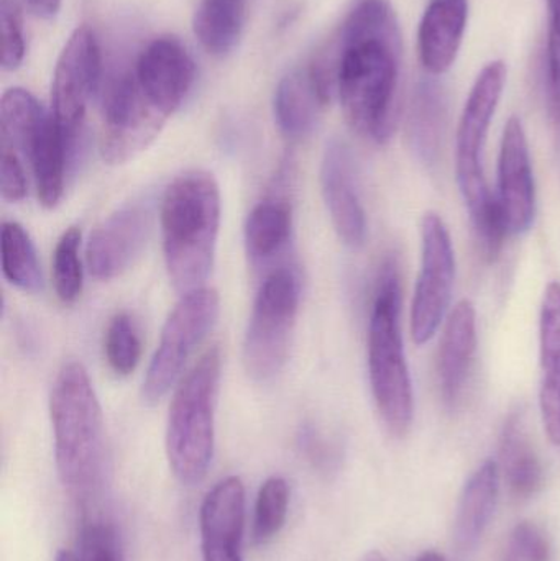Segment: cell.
<instances>
[{
    "label": "cell",
    "mask_w": 560,
    "mask_h": 561,
    "mask_svg": "<svg viewBox=\"0 0 560 561\" xmlns=\"http://www.w3.org/2000/svg\"><path fill=\"white\" fill-rule=\"evenodd\" d=\"M339 53L338 98L348 125L384 145L397 127L401 36L388 0H357L329 38Z\"/></svg>",
    "instance_id": "cell-1"
},
{
    "label": "cell",
    "mask_w": 560,
    "mask_h": 561,
    "mask_svg": "<svg viewBox=\"0 0 560 561\" xmlns=\"http://www.w3.org/2000/svg\"><path fill=\"white\" fill-rule=\"evenodd\" d=\"M55 460L62 486L82 504L104 486L107 440L101 404L84 366L68 362L49 396Z\"/></svg>",
    "instance_id": "cell-2"
},
{
    "label": "cell",
    "mask_w": 560,
    "mask_h": 561,
    "mask_svg": "<svg viewBox=\"0 0 560 561\" xmlns=\"http://www.w3.org/2000/svg\"><path fill=\"white\" fill-rule=\"evenodd\" d=\"M220 193L213 174L190 171L173 181L161 203L164 262L180 293L201 289L216 255Z\"/></svg>",
    "instance_id": "cell-3"
},
{
    "label": "cell",
    "mask_w": 560,
    "mask_h": 561,
    "mask_svg": "<svg viewBox=\"0 0 560 561\" xmlns=\"http://www.w3.org/2000/svg\"><path fill=\"white\" fill-rule=\"evenodd\" d=\"M398 263L381 266L368 322V371L372 392L385 427L404 437L413 424V388L400 332Z\"/></svg>",
    "instance_id": "cell-4"
},
{
    "label": "cell",
    "mask_w": 560,
    "mask_h": 561,
    "mask_svg": "<svg viewBox=\"0 0 560 561\" xmlns=\"http://www.w3.org/2000/svg\"><path fill=\"white\" fill-rule=\"evenodd\" d=\"M222 356L207 350L178 386L167 425L171 471L186 486L201 483L209 470L216 445V405Z\"/></svg>",
    "instance_id": "cell-5"
},
{
    "label": "cell",
    "mask_w": 560,
    "mask_h": 561,
    "mask_svg": "<svg viewBox=\"0 0 560 561\" xmlns=\"http://www.w3.org/2000/svg\"><path fill=\"white\" fill-rule=\"evenodd\" d=\"M298 304L299 283L292 270H276L263 280L243 343V365L255 381H273L285 368Z\"/></svg>",
    "instance_id": "cell-6"
},
{
    "label": "cell",
    "mask_w": 560,
    "mask_h": 561,
    "mask_svg": "<svg viewBox=\"0 0 560 561\" xmlns=\"http://www.w3.org/2000/svg\"><path fill=\"white\" fill-rule=\"evenodd\" d=\"M506 66L492 61L482 69L460 117L456 138V174L470 219L485 214L495 204L483 173L482 153L493 115L502 99Z\"/></svg>",
    "instance_id": "cell-7"
},
{
    "label": "cell",
    "mask_w": 560,
    "mask_h": 561,
    "mask_svg": "<svg viewBox=\"0 0 560 561\" xmlns=\"http://www.w3.org/2000/svg\"><path fill=\"white\" fill-rule=\"evenodd\" d=\"M219 316V296L216 290L201 287L183 294L164 323L157 352L145 376L141 396L155 404L171 388L186 368L194 350L206 339Z\"/></svg>",
    "instance_id": "cell-8"
},
{
    "label": "cell",
    "mask_w": 560,
    "mask_h": 561,
    "mask_svg": "<svg viewBox=\"0 0 560 561\" xmlns=\"http://www.w3.org/2000/svg\"><path fill=\"white\" fill-rule=\"evenodd\" d=\"M170 117L145 94L132 69L122 72L102 95V158L108 164L132 160L158 137Z\"/></svg>",
    "instance_id": "cell-9"
},
{
    "label": "cell",
    "mask_w": 560,
    "mask_h": 561,
    "mask_svg": "<svg viewBox=\"0 0 560 561\" xmlns=\"http://www.w3.org/2000/svg\"><path fill=\"white\" fill-rule=\"evenodd\" d=\"M456 256L446 224L436 213L421 220V270L411 304V336L416 345L433 339L449 309Z\"/></svg>",
    "instance_id": "cell-10"
},
{
    "label": "cell",
    "mask_w": 560,
    "mask_h": 561,
    "mask_svg": "<svg viewBox=\"0 0 560 561\" xmlns=\"http://www.w3.org/2000/svg\"><path fill=\"white\" fill-rule=\"evenodd\" d=\"M102 61L98 38L89 26L69 36L56 61L52 84V115L72 151L89 102L101 85Z\"/></svg>",
    "instance_id": "cell-11"
},
{
    "label": "cell",
    "mask_w": 560,
    "mask_h": 561,
    "mask_svg": "<svg viewBox=\"0 0 560 561\" xmlns=\"http://www.w3.org/2000/svg\"><path fill=\"white\" fill-rule=\"evenodd\" d=\"M150 232V207L145 204L122 207L89 237L85 249L89 273L101 280L117 278L144 252Z\"/></svg>",
    "instance_id": "cell-12"
},
{
    "label": "cell",
    "mask_w": 560,
    "mask_h": 561,
    "mask_svg": "<svg viewBox=\"0 0 560 561\" xmlns=\"http://www.w3.org/2000/svg\"><path fill=\"white\" fill-rule=\"evenodd\" d=\"M499 201L510 233L528 232L536 214V187L528 138L518 117H512L503 131L499 160Z\"/></svg>",
    "instance_id": "cell-13"
},
{
    "label": "cell",
    "mask_w": 560,
    "mask_h": 561,
    "mask_svg": "<svg viewBox=\"0 0 560 561\" xmlns=\"http://www.w3.org/2000/svg\"><path fill=\"white\" fill-rule=\"evenodd\" d=\"M132 71L148 98L170 115L183 104L196 78L193 58L176 36L148 43Z\"/></svg>",
    "instance_id": "cell-14"
},
{
    "label": "cell",
    "mask_w": 560,
    "mask_h": 561,
    "mask_svg": "<svg viewBox=\"0 0 560 561\" xmlns=\"http://www.w3.org/2000/svg\"><path fill=\"white\" fill-rule=\"evenodd\" d=\"M245 486L237 477L219 481L204 497L199 513L203 561H243Z\"/></svg>",
    "instance_id": "cell-15"
},
{
    "label": "cell",
    "mask_w": 560,
    "mask_h": 561,
    "mask_svg": "<svg viewBox=\"0 0 560 561\" xmlns=\"http://www.w3.org/2000/svg\"><path fill=\"white\" fill-rule=\"evenodd\" d=\"M321 186L332 224L345 245L357 249L367 237V217L358 197L354 160L345 141L332 140L325 148L321 167Z\"/></svg>",
    "instance_id": "cell-16"
},
{
    "label": "cell",
    "mask_w": 560,
    "mask_h": 561,
    "mask_svg": "<svg viewBox=\"0 0 560 561\" xmlns=\"http://www.w3.org/2000/svg\"><path fill=\"white\" fill-rule=\"evenodd\" d=\"M477 353V312L470 300L454 306L444 327L437 356L441 396L449 408L462 398Z\"/></svg>",
    "instance_id": "cell-17"
},
{
    "label": "cell",
    "mask_w": 560,
    "mask_h": 561,
    "mask_svg": "<svg viewBox=\"0 0 560 561\" xmlns=\"http://www.w3.org/2000/svg\"><path fill=\"white\" fill-rule=\"evenodd\" d=\"M499 467L510 491L519 500L535 496L545 484V467L529 434L523 405L512 409L503 424Z\"/></svg>",
    "instance_id": "cell-18"
},
{
    "label": "cell",
    "mask_w": 560,
    "mask_h": 561,
    "mask_svg": "<svg viewBox=\"0 0 560 561\" xmlns=\"http://www.w3.org/2000/svg\"><path fill=\"white\" fill-rule=\"evenodd\" d=\"M541 389L539 408L549 440L560 447V283L546 287L539 317Z\"/></svg>",
    "instance_id": "cell-19"
},
{
    "label": "cell",
    "mask_w": 560,
    "mask_h": 561,
    "mask_svg": "<svg viewBox=\"0 0 560 561\" xmlns=\"http://www.w3.org/2000/svg\"><path fill=\"white\" fill-rule=\"evenodd\" d=\"M467 16V0H431L420 25L421 62L431 75H443L456 61Z\"/></svg>",
    "instance_id": "cell-20"
},
{
    "label": "cell",
    "mask_w": 560,
    "mask_h": 561,
    "mask_svg": "<svg viewBox=\"0 0 560 561\" xmlns=\"http://www.w3.org/2000/svg\"><path fill=\"white\" fill-rule=\"evenodd\" d=\"M500 494V467L487 460L470 474L460 493L454 520V543L460 553H470L482 539L495 513Z\"/></svg>",
    "instance_id": "cell-21"
},
{
    "label": "cell",
    "mask_w": 560,
    "mask_h": 561,
    "mask_svg": "<svg viewBox=\"0 0 560 561\" xmlns=\"http://www.w3.org/2000/svg\"><path fill=\"white\" fill-rule=\"evenodd\" d=\"M69 154L71 151L65 135L59 130L52 112H48L23 153L35 176L39 204L46 209H52L61 201Z\"/></svg>",
    "instance_id": "cell-22"
},
{
    "label": "cell",
    "mask_w": 560,
    "mask_h": 561,
    "mask_svg": "<svg viewBox=\"0 0 560 561\" xmlns=\"http://www.w3.org/2000/svg\"><path fill=\"white\" fill-rule=\"evenodd\" d=\"M321 107L324 102L308 68L296 69L279 81L273 108L279 130L289 140H302L312 134Z\"/></svg>",
    "instance_id": "cell-23"
},
{
    "label": "cell",
    "mask_w": 560,
    "mask_h": 561,
    "mask_svg": "<svg viewBox=\"0 0 560 561\" xmlns=\"http://www.w3.org/2000/svg\"><path fill=\"white\" fill-rule=\"evenodd\" d=\"M446 115L444 89L434 79H421L414 89L408 115V137L424 163L434 164L439 158Z\"/></svg>",
    "instance_id": "cell-24"
},
{
    "label": "cell",
    "mask_w": 560,
    "mask_h": 561,
    "mask_svg": "<svg viewBox=\"0 0 560 561\" xmlns=\"http://www.w3.org/2000/svg\"><path fill=\"white\" fill-rule=\"evenodd\" d=\"M247 0H199L193 30L209 55L224 58L232 53L242 36Z\"/></svg>",
    "instance_id": "cell-25"
},
{
    "label": "cell",
    "mask_w": 560,
    "mask_h": 561,
    "mask_svg": "<svg viewBox=\"0 0 560 561\" xmlns=\"http://www.w3.org/2000/svg\"><path fill=\"white\" fill-rule=\"evenodd\" d=\"M292 207L282 201H265L249 216L245 243L249 255L265 260L278 253L292 236Z\"/></svg>",
    "instance_id": "cell-26"
},
{
    "label": "cell",
    "mask_w": 560,
    "mask_h": 561,
    "mask_svg": "<svg viewBox=\"0 0 560 561\" xmlns=\"http://www.w3.org/2000/svg\"><path fill=\"white\" fill-rule=\"evenodd\" d=\"M48 112L38 101L22 88H12L2 95L0 102V131L2 150L23 157L30 138Z\"/></svg>",
    "instance_id": "cell-27"
},
{
    "label": "cell",
    "mask_w": 560,
    "mask_h": 561,
    "mask_svg": "<svg viewBox=\"0 0 560 561\" xmlns=\"http://www.w3.org/2000/svg\"><path fill=\"white\" fill-rule=\"evenodd\" d=\"M3 276L25 293H38L43 286L42 270L28 233L15 222L2 227Z\"/></svg>",
    "instance_id": "cell-28"
},
{
    "label": "cell",
    "mask_w": 560,
    "mask_h": 561,
    "mask_svg": "<svg viewBox=\"0 0 560 561\" xmlns=\"http://www.w3.org/2000/svg\"><path fill=\"white\" fill-rule=\"evenodd\" d=\"M289 510V486L283 478H268L256 494L253 542L266 543L285 527Z\"/></svg>",
    "instance_id": "cell-29"
},
{
    "label": "cell",
    "mask_w": 560,
    "mask_h": 561,
    "mask_svg": "<svg viewBox=\"0 0 560 561\" xmlns=\"http://www.w3.org/2000/svg\"><path fill=\"white\" fill-rule=\"evenodd\" d=\"M81 232L76 227L66 230L53 256V283L59 299L65 304L78 300L82 293V265L79 259Z\"/></svg>",
    "instance_id": "cell-30"
},
{
    "label": "cell",
    "mask_w": 560,
    "mask_h": 561,
    "mask_svg": "<svg viewBox=\"0 0 560 561\" xmlns=\"http://www.w3.org/2000/svg\"><path fill=\"white\" fill-rule=\"evenodd\" d=\"M105 358L112 371L128 376L135 371L141 356V342L134 320L118 313L108 323L104 340Z\"/></svg>",
    "instance_id": "cell-31"
},
{
    "label": "cell",
    "mask_w": 560,
    "mask_h": 561,
    "mask_svg": "<svg viewBox=\"0 0 560 561\" xmlns=\"http://www.w3.org/2000/svg\"><path fill=\"white\" fill-rule=\"evenodd\" d=\"M72 557L75 561H127L124 542L114 524L95 517L82 524Z\"/></svg>",
    "instance_id": "cell-32"
},
{
    "label": "cell",
    "mask_w": 560,
    "mask_h": 561,
    "mask_svg": "<svg viewBox=\"0 0 560 561\" xmlns=\"http://www.w3.org/2000/svg\"><path fill=\"white\" fill-rule=\"evenodd\" d=\"M555 549L548 534L538 524L523 520L506 539L502 561H552Z\"/></svg>",
    "instance_id": "cell-33"
},
{
    "label": "cell",
    "mask_w": 560,
    "mask_h": 561,
    "mask_svg": "<svg viewBox=\"0 0 560 561\" xmlns=\"http://www.w3.org/2000/svg\"><path fill=\"white\" fill-rule=\"evenodd\" d=\"M0 23L3 38L2 68L3 71H15L22 65L26 53L25 28L16 0H2Z\"/></svg>",
    "instance_id": "cell-34"
},
{
    "label": "cell",
    "mask_w": 560,
    "mask_h": 561,
    "mask_svg": "<svg viewBox=\"0 0 560 561\" xmlns=\"http://www.w3.org/2000/svg\"><path fill=\"white\" fill-rule=\"evenodd\" d=\"M548 2V95L552 117L560 125V0Z\"/></svg>",
    "instance_id": "cell-35"
},
{
    "label": "cell",
    "mask_w": 560,
    "mask_h": 561,
    "mask_svg": "<svg viewBox=\"0 0 560 561\" xmlns=\"http://www.w3.org/2000/svg\"><path fill=\"white\" fill-rule=\"evenodd\" d=\"M0 193L9 203L22 201L26 194V174L19 154L2 150L0 161Z\"/></svg>",
    "instance_id": "cell-36"
},
{
    "label": "cell",
    "mask_w": 560,
    "mask_h": 561,
    "mask_svg": "<svg viewBox=\"0 0 560 561\" xmlns=\"http://www.w3.org/2000/svg\"><path fill=\"white\" fill-rule=\"evenodd\" d=\"M62 0H23L30 12L39 19L52 20L58 15Z\"/></svg>",
    "instance_id": "cell-37"
},
{
    "label": "cell",
    "mask_w": 560,
    "mask_h": 561,
    "mask_svg": "<svg viewBox=\"0 0 560 561\" xmlns=\"http://www.w3.org/2000/svg\"><path fill=\"white\" fill-rule=\"evenodd\" d=\"M414 561H449L443 553L434 552V550H427V552L421 553Z\"/></svg>",
    "instance_id": "cell-38"
},
{
    "label": "cell",
    "mask_w": 560,
    "mask_h": 561,
    "mask_svg": "<svg viewBox=\"0 0 560 561\" xmlns=\"http://www.w3.org/2000/svg\"><path fill=\"white\" fill-rule=\"evenodd\" d=\"M361 561H387V559L378 550H372V552L365 553Z\"/></svg>",
    "instance_id": "cell-39"
},
{
    "label": "cell",
    "mask_w": 560,
    "mask_h": 561,
    "mask_svg": "<svg viewBox=\"0 0 560 561\" xmlns=\"http://www.w3.org/2000/svg\"><path fill=\"white\" fill-rule=\"evenodd\" d=\"M55 561H75V557H72L71 552H66V550H62V552H58Z\"/></svg>",
    "instance_id": "cell-40"
}]
</instances>
